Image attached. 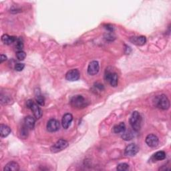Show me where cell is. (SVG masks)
Here are the masks:
<instances>
[{
  "instance_id": "8fae6325",
  "label": "cell",
  "mask_w": 171,
  "mask_h": 171,
  "mask_svg": "<svg viewBox=\"0 0 171 171\" xmlns=\"http://www.w3.org/2000/svg\"><path fill=\"white\" fill-rule=\"evenodd\" d=\"M146 143L150 147H156L159 143L158 138L154 134H148L146 138Z\"/></svg>"
},
{
  "instance_id": "52a82bcc",
  "label": "cell",
  "mask_w": 171,
  "mask_h": 171,
  "mask_svg": "<svg viewBox=\"0 0 171 171\" xmlns=\"http://www.w3.org/2000/svg\"><path fill=\"white\" fill-rule=\"evenodd\" d=\"M100 70V66L99 63L97 61H92L91 62L88 67V74L91 76H94L98 73Z\"/></svg>"
},
{
  "instance_id": "e0dca14e",
  "label": "cell",
  "mask_w": 171,
  "mask_h": 171,
  "mask_svg": "<svg viewBox=\"0 0 171 171\" xmlns=\"http://www.w3.org/2000/svg\"><path fill=\"white\" fill-rule=\"evenodd\" d=\"M11 133V128L6 125L1 124L0 126V135L2 137H6Z\"/></svg>"
},
{
  "instance_id": "44dd1931",
  "label": "cell",
  "mask_w": 171,
  "mask_h": 171,
  "mask_svg": "<svg viewBox=\"0 0 171 171\" xmlns=\"http://www.w3.org/2000/svg\"><path fill=\"white\" fill-rule=\"evenodd\" d=\"M16 42V48L17 50L18 51H22L23 48V42L22 38H18Z\"/></svg>"
},
{
  "instance_id": "ba28073f",
  "label": "cell",
  "mask_w": 171,
  "mask_h": 171,
  "mask_svg": "<svg viewBox=\"0 0 171 171\" xmlns=\"http://www.w3.org/2000/svg\"><path fill=\"white\" fill-rule=\"evenodd\" d=\"M80 72L77 69H73L67 72L66 74V79L70 82H74L79 80L80 78Z\"/></svg>"
},
{
  "instance_id": "d6986e66",
  "label": "cell",
  "mask_w": 171,
  "mask_h": 171,
  "mask_svg": "<svg viewBox=\"0 0 171 171\" xmlns=\"http://www.w3.org/2000/svg\"><path fill=\"white\" fill-rule=\"evenodd\" d=\"M166 158V153L164 151H158L153 155V158L155 160H163Z\"/></svg>"
},
{
  "instance_id": "9c48e42d",
  "label": "cell",
  "mask_w": 171,
  "mask_h": 171,
  "mask_svg": "<svg viewBox=\"0 0 171 171\" xmlns=\"http://www.w3.org/2000/svg\"><path fill=\"white\" fill-rule=\"evenodd\" d=\"M60 128V123L56 119H51L48 122L47 130L50 133H54Z\"/></svg>"
},
{
  "instance_id": "ac0fdd59",
  "label": "cell",
  "mask_w": 171,
  "mask_h": 171,
  "mask_svg": "<svg viewBox=\"0 0 171 171\" xmlns=\"http://www.w3.org/2000/svg\"><path fill=\"white\" fill-rule=\"evenodd\" d=\"M114 133H116V134H119V133H122L123 134L124 131H126V125L124 123H120L119 124L116 125L114 128Z\"/></svg>"
},
{
  "instance_id": "603a6c76",
  "label": "cell",
  "mask_w": 171,
  "mask_h": 171,
  "mask_svg": "<svg viewBox=\"0 0 171 171\" xmlns=\"http://www.w3.org/2000/svg\"><path fill=\"white\" fill-rule=\"evenodd\" d=\"M128 168H129L128 164H127L126 163H121L118 165V167H117V170L120 171H124V170H128Z\"/></svg>"
},
{
  "instance_id": "3957f363",
  "label": "cell",
  "mask_w": 171,
  "mask_h": 171,
  "mask_svg": "<svg viewBox=\"0 0 171 171\" xmlns=\"http://www.w3.org/2000/svg\"><path fill=\"white\" fill-rule=\"evenodd\" d=\"M140 123H141V118L140 114L137 111L134 112L132 114L130 118V124L136 132H138L140 128Z\"/></svg>"
},
{
  "instance_id": "484cf974",
  "label": "cell",
  "mask_w": 171,
  "mask_h": 171,
  "mask_svg": "<svg viewBox=\"0 0 171 171\" xmlns=\"http://www.w3.org/2000/svg\"><path fill=\"white\" fill-rule=\"evenodd\" d=\"M6 60H7V57L6 56L2 54L1 55V63L3 62L4 61H6Z\"/></svg>"
},
{
  "instance_id": "ffe728a7",
  "label": "cell",
  "mask_w": 171,
  "mask_h": 171,
  "mask_svg": "<svg viewBox=\"0 0 171 171\" xmlns=\"http://www.w3.org/2000/svg\"><path fill=\"white\" fill-rule=\"evenodd\" d=\"M133 137H134V134L133 132L131 131H128V132L124 131L123 133V134H122V138L125 140H130L133 138Z\"/></svg>"
},
{
  "instance_id": "4fadbf2b",
  "label": "cell",
  "mask_w": 171,
  "mask_h": 171,
  "mask_svg": "<svg viewBox=\"0 0 171 171\" xmlns=\"http://www.w3.org/2000/svg\"><path fill=\"white\" fill-rule=\"evenodd\" d=\"M130 41L136 46H143L145 44L146 39L144 36H134L130 38Z\"/></svg>"
},
{
  "instance_id": "7402d4cb",
  "label": "cell",
  "mask_w": 171,
  "mask_h": 171,
  "mask_svg": "<svg viewBox=\"0 0 171 171\" xmlns=\"http://www.w3.org/2000/svg\"><path fill=\"white\" fill-rule=\"evenodd\" d=\"M16 57L19 61H22L26 58V53L24 52L23 51H22H22H18V52L16 53Z\"/></svg>"
},
{
  "instance_id": "6da1fadb",
  "label": "cell",
  "mask_w": 171,
  "mask_h": 171,
  "mask_svg": "<svg viewBox=\"0 0 171 171\" xmlns=\"http://www.w3.org/2000/svg\"><path fill=\"white\" fill-rule=\"evenodd\" d=\"M154 105L157 108L164 110H168L170 107V102L167 96L164 94L157 96L154 101Z\"/></svg>"
},
{
  "instance_id": "d4e9b609",
  "label": "cell",
  "mask_w": 171,
  "mask_h": 171,
  "mask_svg": "<svg viewBox=\"0 0 171 171\" xmlns=\"http://www.w3.org/2000/svg\"><path fill=\"white\" fill-rule=\"evenodd\" d=\"M24 67H25V65H24L23 63H17V64L15 66V70L18 72H21L23 70Z\"/></svg>"
},
{
  "instance_id": "5bb4252c",
  "label": "cell",
  "mask_w": 171,
  "mask_h": 171,
  "mask_svg": "<svg viewBox=\"0 0 171 171\" xmlns=\"http://www.w3.org/2000/svg\"><path fill=\"white\" fill-rule=\"evenodd\" d=\"M36 120L32 116H28L26 117L25 120H24V123H25V126L29 130H32L34 128L35 126Z\"/></svg>"
},
{
  "instance_id": "7a4b0ae2",
  "label": "cell",
  "mask_w": 171,
  "mask_h": 171,
  "mask_svg": "<svg viewBox=\"0 0 171 171\" xmlns=\"http://www.w3.org/2000/svg\"><path fill=\"white\" fill-rule=\"evenodd\" d=\"M71 105L76 108H84L88 105V102L84 97L81 95L74 96L72 98L70 101Z\"/></svg>"
},
{
  "instance_id": "cb8c5ba5",
  "label": "cell",
  "mask_w": 171,
  "mask_h": 171,
  "mask_svg": "<svg viewBox=\"0 0 171 171\" xmlns=\"http://www.w3.org/2000/svg\"><path fill=\"white\" fill-rule=\"evenodd\" d=\"M36 101L38 104H40L41 106L44 105V98H43V97L40 94L36 96Z\"/></svg>"
},
{
  "instance_id": "8992f818",
  "label": "cell",
  "mask_w": 171,
  "mask_h": 171,
  "mask_svg": "<svg viewBox=\"0 0 171 171\" xmlns=\"http://www.w3.org/2000/svg\"><path fill=\"white\" fill-rule=\"evenodd\" d=\"M68 146V143L66 140L60 139L58 141H57L56 143L52 146L51 151L53 153L60 152V151L64 150L66 148H67Z\"/></svg>"
},
{
  "instance_id": "7c38bea8",
  "label": "cell",
  "mask_w": 171,
  "mask_h": 171,
  "mask_svg": "<svg viewBox=\"0 0 171 171\" xmlns=\"http://www.w3.org/2000/svg\"><path fill=\"white\" fill-rule=\"evenodd\" d=\"M73 120V116L71 114H66L63 115L62 120V124L63 128L67 129L68 128L72 123V122Z\"/></svg>"
},
{
  "instance_id": "30bf717a",
  "label": "cell",
  "mask_w": 171,
  "mask_h": 171,
  "mask_svg": "<svg viewBox=\"0 0 171 171\" xmlns=\"http://www.w3.org/2000/svg\"><path fill=\"white\" fill-rule=\"evenodd\" d=\"M138 150L139 148L137 145L135 144H130L126 147L124 150V154L126 156H133L138 153Z\"/></svg>"
},
{
  "instance_id": "277c9868",
  "label": "cell",
  "mask_w": 171,
  "mask_h": 171,
  "mask_svg": "<svg viewBox=\"0 0 171 171\" xmlns=\"http://www.w3.org/2000/svg\"><path fill=\"white\" fill-rule=\"evenodd\" d=\"M27 106L28 108L31 109V110L33 112V115L35 116L37 119L40 118L42 116V111L38 105L35 103L32 100H29L27 102Z\"/></svg>"
},
{
  "instance_id": "9a60e30c",
  "label": "cell",
  "mask_w": 171,
  "mask_h": 171,
  "mask_svg": "<svg viewBox=\"0 0 171 171\" xmlns=\"http://www.w3.org/2000/svg\"><path fill=\"white\" fill-rule=\"evenodd\" d=\"M17 39L14 36H8L7 34H4L2 37V41L4 44L6 45H10L12 43H14L16 41Z\"/></svg>"
},
{
  "instance_id": "2e32d148",
  "label": "cell",
  "mask_w": 171,
  "mask_h": 171,
  "mask_svg": "<svg viewBox=\"0 0 171 171\" xmlns=\"http://www.w3.org/2000/svg\"><path fill=\"white\" fill-rule=\"evenodd\" d=\"M19 169V164L16 163L12 161V162H9L8 163L6 167H4V170H8V171H18Z\"/></svg>"
},
{
  "instance_id": "5b68a950",
  "label": "cell",
  "mask_w": 171,
  "mask_h": 171,
  "mask_svg": "<svg viewBox=\"0 0 171 171\" xmlns=\"http://www.w3.org/2000/svg\"><path fill=\"white\" fill-rule=\"evenodd\" d=\"M104 78L106 81H108L110 85L113 87H116L118 85V77L117 74L114 72H112L110 71L106 72V74L104 76Z\"/></svg>"
}]
</instances>
